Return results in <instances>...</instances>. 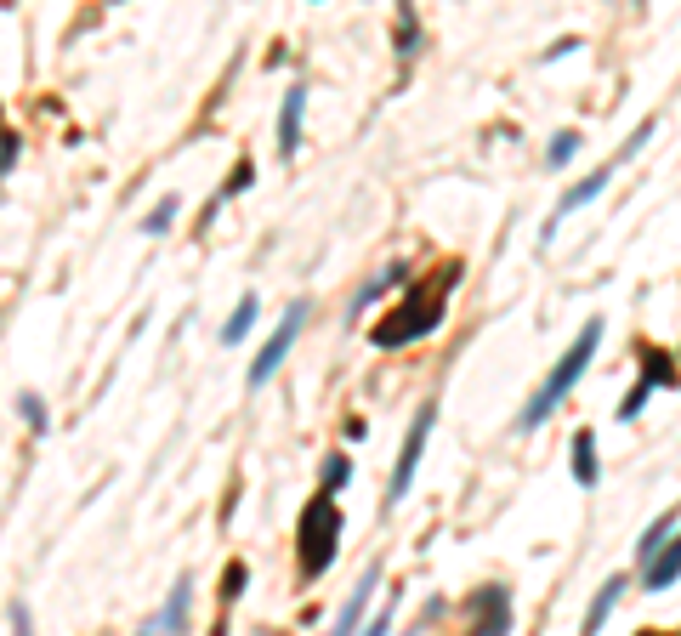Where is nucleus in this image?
<instances>
[{
	"mask_svg": "<svg viewBox=\"0 0 681 636\" xmlns=\"http://www.w3.org/2000/svg\"><path fill=\"white\" fill-rule=\"evenodd\" d=\"M449 290H454V267H443L437 279H420L409 296L392 307V313L369 330V341L375 347H386V353H398V347H415V341H426L443 324V313H449Z\"/></svg>",
	"mask_w": 681,
	"mask_h": 636,
	"instance_id": "1",
	"label": "nucleus"
},
{
	"mask_svg": "<svg viewBox=\"0 0 681 636\" xmlns=\"http://www.w3.org/2000/svg\"><path fill=\"white\" fill-rule=\"evenodd\" d=\"M596 347H602V318H591V324L579 330V336H574V347L562 353V364H557L551 375H545V387H540V392H534V398L523 404V415H517V432H540V426L551 421V409H557L562 398H568V392L579 387V375L591 370Z\"/></svg>",
	"mask_w": 681,
	"mask_h": 636,
	"instance_id": "2",
	"label": "nucleus"
},
{
	"mask_svg": "<svg viewBox=\"0 0 681 636\" xmlns=\"http://www.w3.org/2000/svg\"><path fill=\"white\" fill-rule=\"evenodd\" d=\"M296 551H301V580H318L341 551V506L335 495H313V506L296 523Z\"/></svg>",
	"mask_w": 681,
	"mask_h": 636,
	"instance_id": "3",
	"label": "nucleus"
},
{
	"mask_svg": "<svg viewBox=\"0 0 681 636\" xmlns=\"http://www.w3.org/2000/svg\"><path fill=\"white\" fill-rule=\"evenodd\" d=\"M301 324H307V301H290V307H284V318H279V330L262 341V353L250 358V387H267V381H273V370L284 364V353L296 347Z\"/></svg>",
	"mask_w": 681,
	"mask_h": 636,
	"instance_id": "4",
	"label": "nucleus"
},
{
	"mask_svg": "<svg viewBox=\"0 0 681 636\" xmlns=\"http://www.w3.org/2000/svg\"><path fill=\"white\" fill-rule=\"evenodd\" d=\"M432 426H437V404H426V409L415 415V426H409L403 449H398V466H392L386 500H403V495H409V483H415V472H420V455H426V438H432Z\"/></svg>",
	"mask_w": 681,
	"mask_h": 636,
	"instance_id": "5",
	"label": "nucleus"
},
{
	"mask_svg": "<svg viewBox=\"0 0 681 636\" xmlns=\"http://www.w3.org/2000/svg\"><path fill=\"white\" fill-rule=\"evenodd\" d=\"M472 614H477L472 636H511V591L506 585H483L472 597Z\"/></svg>",
	"mask_w": 681,
	"mask_h": 636,
	"instance_id": "6",
	"label": "nucleus"
},
{
	"mask_svg": "<svg viewBox=\"0 0 681 636\" xmlns=\"http://www.w3.org/2000/svg\"><path fill=\"white\" fill-rule=\"evenodd\" d=\"M375 585H381V563H369L364 574H358V585H352V597H347V608H341V614H335L330 636H352V631H358V619H364L369 597H375Z\"/></svg>",
	"mask_w": 681,
	"mask_h": 636,
	"instance_id": "7",
	"label": "nucleus"
},
{
	"mask_svg": "<svg viewBox=\"0 0 681 636\" xmlns=\"http://www.w3.org/2000/svg\"><path fill=\"white\" fill-rule=\"evenodd\" d=\"M301 125H307V86H290L284 91V108H279V154L284 159H296Z\"/></svg>",
	"mask_w": 681,
	"mask_h": 636,
	"instance_id": "8",
	"label": "nucleus"
},
{
	"mask_svg": "<svg viewBox=\"0 0 681 636\" xmlns=\"http://www.w3.org/2000/svg\"><path fill=\"white\" fill-rule=\"evenodd\" d=\"M608 177H613V165H602V171H591L585 182H574V188H568V194L557 199V211H551V222H545V239L557 233V222H562V216H574L579 205H591V199L602 194V188H608Z\"/></svg>",
	"mask_w": 681,
	"mask_h": 636,
	"instance_id": "9",
	"label": "nucleus"
},
{
	"mask_svg": "<svg viewBox=\"0 0 681 636\" xmlns=\"http://www.w3.org/2000/svg\"><path fill=\"white\" fill-rule=\"evenodd\" d=\"M625 574H613V580H602V591L591 597V608H585V625H579V636H596L602 625H608V614L619 608V597H625Z\"/></svg>",
	"mask_w": 681,
	"mask_h": 636,
	"instance_id": "10",
	"label": "nucleus"
},
{
	"mask_svg": "<svg viewBox=\"0 0 681 636\" xmlns=\"http://www.w3.org/2000/svg\"><path fill=\"white\" fill-rule=\"evenodd\" d=\"M676 574H681V551H676V540H670V546H664L659 557L642 568V580H647V591L659 597V591H670V585H676Z\"/></svg>",
	"mask_w": 681,
	"mask_h": 636,
	"instance_id": "11",
	"label": "nucleus"
},
{
	"mask_svg": "<svg viewBox=\"0 0 681 636\" xmlns=\"http://www.w3.org/2000/svg\"><path fill=\"white\" fill-rule=\"evenodd\" d=\"M188 602H193V574H182L165 602V614H159V636H182V619H188Z\"/></svg>",
	"mask_w": 681,
	"mask_h": 636,
	"instance_id": "12",
	"label": "nucleus"
},
{
	"mask_svg": "<svg viewBox=\"0 0 681 636\" xmlns=\"http://www.w3.org/2000/svg\"><path fill=\"white\" fill-rule=\"evenodd\" d=\"M670 540H676V512H664L659 523H647V534H642V546H636V563H653V557H659L664 546H670Z\"/></svg>",
	"mask_w": 681,
	"mask_h": 636,
	"instance_id": "13",
	"label": "nucleus"
},
{
	"mask_svg": "<svg viewBox=\"0 0 681 636\" xmlns=\"http://www.w3.org/2000/svg\"><path fill=\"white\" fill-rule=\"evenodd\" d=\"M642 387H647V392H659V387L670 392V387H676V358L647 347V353H642Z\"/></svg>",
	"mask_w": 681,
	"mask_h": 636,
	"instance_id": "14",
	"label": "nucleus"
},
{
	"mask_svg": "<svg viewBox=\"0 0 681 636\" xmlns=\"http://www.w3.org/2000/svg\"><path fill=\"white\" fill-rule=\"evenodd\" d=\"M256 313H262V301H256V296H239L233 318L222 324V341H227V347H239V341H245L250 330H256Z\"/></svg>",
	"mask_w": 681,
	"mask_h": 636,
	"instance_id": "15",
	"label": "nucleus"
},
{
	"mask_svg": "<svg viewBox=\"0 0 681 636\" xmlns=\"http://www.w3.org/2000/svg\"><path fill=\"white\" fill-rule=\"evenodd\" d=\"M574 477H579V489H596V477H602V466H596V432L574 438Z\"/></svg>",
	"mask_w": 681,
	"mask_h": 636,
	"instance_id": "16",
	"label": "nucleus"
},
{
	"mask_svg": "<svg viewBox=\"0 0 681 636\" xmlns=\"http://www.w3.org/2000/svg\"><path fill=\"white\" fill-rule=\"evenodd\" d=\"M250 182H256V165H250V159H239V165H233V177L222 182V194H216V199H210V205H205V216H216V205H227V199H233V194H245Z\"/></svg>",
	"mask_w": 681,
	"mask_h": 636,
	"instance_id": "17",
	"label": "nucleus"
},
{
	"mask_svg": "<svg viewBox=\"0 0 681 636\" xmlns=\"http://www.w3.org/2000/svg\"><path fill=\"white\" fill-rule=\"evenodd\" d=\"M176 211H182V205H176V199H159L154 211L142 216V233H154V239H159V233H171V222H176Z\"/></svg>",
	"mask_w": 681,
	"mask_h": 636,
	"instance_id": "18",
	"label": "nucleus"
},
{
	"mask_svg": "<svg viewBox=\"0 0 681 636\" xmlns=\"http://www.w3.org/2000/svg\"><path fill=\"white\" fill-rule=\"evenodd\" d=\"M347 477H352V460L347 455H330V466H324V489H318V495H335Z\"/></svg>",
	"mask_w": 681,
	"mask_h": 636,
	"instance_id": "19",
	"label": "nucleus"
},
{
	"mask_svg": "<svg viewBox=\"0 0 681 636\" xmlns=\"http://www.w3.org/2000/svg\"><path fill=\"white\" fill-rule=\"evenodd\" d=\"M574 154H579V137H574V131H562V137H551V154H545V165H568Z\"/></svg>",
	"mask_w": 681,
	"mask_h": 636,
	"instance_id": "20",
	"label": "nucleus"
},
{
	"mask_svg": "<svg viewBox=\"0 0 681 636\" xmlns=\"http://www.w3.org/2000/svg\"><path fill=\"white\" fill-rule=\"evenodd\" d=\"M415 40H420V23H415V12L403 6V18H398V46H403V57H415Z\"/></svg>",
	"mask_w": 681,
	"mask_h": 636,
	"instance_id": "21",
	"label": "nucleus"
},
{
	"mask_svg": "<svg viewBox=\"0 0 681 636\" xmlns=\"http://www.w3.org/2000/svg\"><path fill=\"white\" fill-rule=\"evenodd\" d=\"M18 415H29V426H35V432H46V404H40V392H23Z\"/></svg>",
	"mask_w": 681,
	"mask_h": 636,
	"instance_id": "22",
	"label": "nucleus"
},
{
	"mask_svg": "<svg viewBox=\"0 0 681 636\" xmlns=\"http://www.w3.org/2000/svg\"><path fill=\"white\" fill-rule=\"evenodd\" d=\"M239 591H245V563H233V568H227V580H222V602H227V608L239 602Z\"/></svg>",
	"mask_w": 681,
	"mask_h": 636,
	"instance_id": "23",
	"label": "nucleus"
},
{
	"mask_svg": "<svg viewBox=\"0 0 681 636\" xmlns=\"http://www.w3.org/2000/svg\"><path fill=\"white\" fill-rule=\"evenodd\" d=\"M392 608H398V602L386 597V608H381L375 619H369V631H364V636H386V625H392Z\"/></svg>",
	"mask_w": 681,
	"mask_h": 636,
	"instance_id": "24",
	"label": "nucleus"
},
{
	"mask_svg": "<svg viewBox=\"0 0 681 636\" xmlns=\"http://www.w3.org/2000/svg\"><path fill=\"white\" fill-rule=\"evenodd\" d=\"M12 631H18V636H35V625H29V608H23V602L12 608Z\"/></svg>",
	"mask_w": 681,
	"mask_h": 636,
	"instance_id": "25",
	"label": "nucleus"
},
{
	"mask_svg": "<svg viewBox=\"0 0 681 636\" xmlns=\"http://www.w3.org/2000/svg\"><path fill=\"white\" fill-rule=\"evenodd\" d=\"M12 159H18V137H0V171H12Z\"/></svg>",
	"mask_w": 681,
	"mask_h": 636,
	"instance_id": "26",
	"label": "nucleus"
},
{
	"mask_svg": "<svg viewBox=\"0 0 681 636\" xmlns=\"http://www.w3.org/2000/svg\"><path fill=\"white\" fill-rule=\"evenodd\" d=\"M642 636H659V631H642ZM664 636H670V631H664Z\"/></svg>",
	"mask_w": 681,
	"mask_h": 636,
	"instance_id": "27",
	"label": "nucleus"
}]
</instances>
